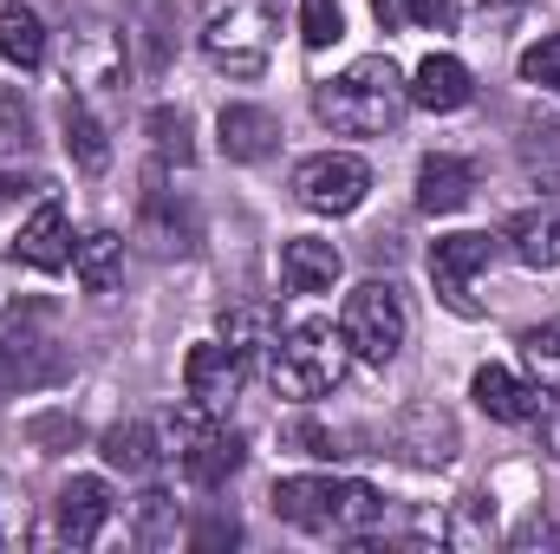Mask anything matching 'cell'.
Instances as JSON below:
<instances>
[{
    "mask_svg": "<svg viewBox=\"0 0 560 554\" xmlns=\"http://www.w3.org/2000/svg\"><path fill=\"white\" fill-rule=\"evenodd\" d=\"M275 516L306 529V535H372L385 522V496L372 483H352V476H280L275 483Z\"/></svg>",
    "mask_w": 560,
    "mask_h": 554,
    "instance_id": "1",
    "label": "cell"
},
{
    "mask_svg": "<svg viewBox=\"0 0 560 554\" xmlns=\"http://www.w3.org/2000/svg\"><path fill=\"white\" fill-rule=\"evenodd\" d=\"M405 105H411L405 72H398L385 53L352 59L339 79H326V85L313 92L319 125H332V131H346V138H378V131H392V125L405 118Z\"/></svg>",
    "mask_w": 560,
    "mask_h": 554,
    "instance_id": "2",
    "label": "cell"
},
{
    "mask_svg": "<svg viewBox=\"0 0 560 554\" xmlns=\"http://www.w3.org/2000/svg\"><path fill=\"white\" fill-rule=\"evenodd\" d=\"M346 372H352V339L332 320L287 326L275 339V353H268V379H275L280 399H326V392L346 385Z\"/></svg>",
    "mask_w": 560,
    "mask_h": 554,
    "instance_id": "3",
    "label": "cell"
},
{
    "mask_svg": "<svg viewBox=\"0 0 560 554\" xmlns=\"http://www.w3.org/2000/svg\"><path fill=\"white\" fill-rule=\"evenodd\" d=\"M275 39H280L275 0H209L202 53H209L229 79H261L268 59H275Z\"/></svg>",
    "mask_w": 560,
    "mask_h": 554,
    "instance_id": "4",
    "label": "cell"
},
{
    "mask_svg": "<svg viewBox=\"0 0 560 554\" xmlns=\"http://www.w3.org/2000/svg\"><path fill=\"white\" fill-rule=\"evenodd\" d=\"M66 339L52 326L46 300H20L0 326V385H52L66 379Z\"/></svg>",
    "mask_w": 560,
    "mask_h": 554,
    "instance_id": "5",
    "label": "cell"
},
{
    "mask_svg": "<svg viewBox=\"0 0 560 554\" xmlns=\"http://www.w3.org/2000/svg\"><path fill=\"white\" fill-rule=\"evenodd\" d=\"M339 326H346V339H352V359H365V366H392V359L405 353V339H411V313H405V300H398L392 280L352 287Z\"/></svg>",
    "mask_w": 560,
    "mask_h": 554,
    "instance_id": "6",
    "label": "cell"
},
{
    "mask_svg": "<svg viewBox=\"0 0 560 554\" xmlns=\"http://www.w3.org/2000/svg\"><path fill=\"white\" fill-rule=\"evenodd\" d=\"M372 196V163L352 150H319L293 170V203L313 216H352Z\"/></svg>",
    "mask_w": 560,
    "mask_h": 554,
    "instance_id": "7",
    "label": "cell"
},
{
    "mask_svg": "<svg viewBox=\"0 0 560 554\" xmlns=\"http://www.w3.org/2000/svg\"><path fill=\"white\" fill-rule=\"evenodd\" d=\"M489 262H495V242L489 235H436V249H430V280H436V300L450 307V313H463V320H476L482 307H476V275H489Z\"/></svg>",
    "mask_w": 560,
    "mask_h": 554,
    "instance_id": "8",
    "label": "cell"
},
{
    "mask_svg": "<svg viewBox=\"0 0 560 554\" xmlns=\"http://www.w3.org/2000/svg\"><path fill=\"white\" fill-rule=\"evenodd\" d=\"M183 392H189V405H202V412L222 417L235 405V392H242V359H235L222 339L189 346V359H183Z\"/></svg>",
    "mask_w": 560,
    "mask_h": 554,
    "instance_id": "9",
    "label": "cell"
},
{
    "mask_svg": "<svg viewBox=\"0 0 560 554\" xmlns=\"http://www.w3.org/2000/svg\"><path fill=\"white\" fill-rule=\"evenodd\" d=\"M52 516H59V542L66 549H92L105 535V522H112V483L105 476H72L59 489Z\"/></svg>",
    "mask_w": 560,
    "mask_h": 554,
    "instance_id": "10",
    "label": "cell"
},
{
    "mask_svg": "<svg viewBox=\"0 0 560 554\" xmlns=\"http://www.w3.org/2000/svg\"><path fill=\"white\" fill-rule=\"evenodd\" d=\"M469 399L495 417V424H535V417L548 412V392H541L535 379L509 372V366H482V372L469 379Z\"/></svg>",
    "mask_w": 560,
    "mask_h": 554,
    "instance_id": "11",
    "label": "cell"
},
{
    "mask_svg": "<svg viewBox=\"0 0 560 554\" xmlns=\"http://www.w3.org/2000/svg\"><path fill=\"white\" fill-rule=\"evenodd\" d=\"M392 443L418 463V470H443L456 457V417L443 405H411V412L392 424Z\"/></svg>",
    "mask_w": 560,
    "mask_h": 554,
    "instance_id": "12",
    "label": "cell"
},
{
    "mask_svg": "<svg viewBox=\"0 0 560 554\" xmlns=\"http://www.w3.org/2000/svg\"><path fill=\"white\" fill-rule=\"evenodd\" d=\"M215 138H222V157L229 163H268L280 150V118L268 105H222Z\"/></svg>",
    "mask_w": 560,
    "mask_h": 554,
    "instance_id": "13",
    "label": "cell"
},
{
    "mask_svg": "<svg viewBox=\"0 0 560 554\" xmlns=\"http://www.w3.org/2000/svg\"><path fill=\"white\" fill-rule=\"evenodd\" d=\"M13 262H26V268H39V275H59V268L72 262V229H66V209H59V203H39V209L20 222Z\"/></svg>",
    "mask_w": 560,
    "mask_h": 554,
    "instance_id": "14",
    "label": "cell"
},
{
    "mask_svg": "<svg viewBox=\"0 0 560 554\" xmlns=\"http://www.w3.org/2000/svg\"><path fill=\"white\" fill-rule=\"evenodd\" d=\"M339 275H346V255H339L332 242H319V235L280 242V280H287L293 293H332Z\"/></svg>",
    "mask_w": 560,
    "mask_h": 554,
    "instance_id": "15",
    "label": "cell"
},
{
    "mask_svg": "<svg viewBox=\"0 0 560 554\" xmlns=\"http://www.w3.org/2000/svg\"><path fill=\"white\" fill-rule=\"evenodd\" d=\"M405 92H411V105H423V112H463L476 99V79H469V66L456 53H430L418 72H411Z\"/></svg>",
    "mask_w": 560,
    "mask_h": 554,
    "instance_id": "16",
    "label": "cell"
},
{
    "mask_svg": "<svg viewBox=\"0 0 560 554\" xmlns=\"http://www.w3.org/2000/svg\"><path fill=\"white\" fill-rule=\"evenodd\" d=\"M476 196V170L463 157H423L418 163V209L423 216H456Z\"/></svg>",
    "mask_w": 560,
    "mask_h": 554,
    "instance_id": "17",
    "label": "cell"
},
{
    "mask_svg": "<svg viewBox=\"0 0 560 554\" xmlns=\"http://www.w3.org/2000/svg\"><path fill=\"white\" fill-rule=\"evenodd\" d=\"M502 242H509V255H515L522 268H535V275L560 268V216L555 209H522V216L502 229Z\"/></svg>",
    "mask_w": 560,
    "mask_h": 554,
    "instance_id": "18",
    "label": "cell"
},
{
    "mask_svg": "<svg viewBox=\"0 0 560 554\" xmlns=\"http://www.w3.org/2000/svg\"><path fill=\"white\" fill-rule=\"evenodd\" d=\"M280 339V320L275 307H229L222 313V346L242 359V372H255V366H268V353H275Z\"/></svg>",
    "mask_w": 560,
    "mask_h": 554,
    "instance_id": "19",
    "label": "cell"
},
{
    "mask_svg": "<svg viewBox=\"0 0 560 554\" xmlns=\"http://www.w3.org/2000/svg\"><path fill=\"white\" fill-rule=\"evenodd\" d=\"M59 131H66V150H72V163H79L85 176H105V170H112V138H105V125L92 118V105H85L79 92L59 105Z\"/></svg>",
    "mask_w": 560,
    "mask_h": 554,
    "instance_id": "20",
    "label": "cell"
},
{
    "mask_svg": "<svg viewBox=\"0 0 560 554\" xmlns=\"http://www.w3.org/2000/svg\"><path fill=\"white\" fill-rule=\"evenodd\" d=\"M0 59L20 66V72H39L46 66V20L26 0H7L0 7Z\"/></svg>",
    "mask_w": 560,
    "mask_h": 554,
    "instance_id": "21",
    "label": "cell"
},
{
    "mask_svg": "<svg viewBox=\"0 0 560 554\" xmlns=\"http://www.w3.org/2000/svg\"><path fill=\"white\" fill-rule=\"evenodd\" d=\"M72 275H79L85 293H112V287L125 280V242H118L112 229L79 235V242H72Z\"/></svg>",
    "mask_w": 560,
    "mask_h": 554,
    "instance_id": "22",
    "label": "cell"
},
{
    "mask_svg": "<svg viewBox=\"0 0 560 554\" xmlns=\"http://www.w3.org/2000/svg\"><path fill=\"white\" fill-rule=\"evenodd\" d=\"M98 450H105V463L112 470H125V476H150L170 450L156 443V424H143V417H131V424H112L105 437H98Z\"/></svg>",
    "mask_w": 560,
    "mask_h": 554,
    "instance_id": "23",
    "label": "cell"
},
{
    "mask_svg": "<svg viewBox=\"0 0 560 554\" xmlns=\"http://www.w3.org/2000/svg\"><path fill=\"white\" fill-rule=\"evenodd\" d=\"M489 542H495V496H463V503L443 516V549L482 554Z\"/></svg>",
    "mask_w": 560,
    "mask_h": 554,
    "instance_id": "24",
    "label": "cell"
},
{
    "mask_svg": "<svg viewBox=\"0 0 560 554\" xmlns=\"http://www.w3.org/2000/svg\"><path fill=\"white\" fill-rule=\"evenodd\" d=\"M176 535H183L176 496H163V489H143V496H138V542H143V549H176Z\"/></svg>",
    "mask_w": 560,
    "mask_h": 554,
    "instance_id": "25",
    "label": "cell"
},
{
    "mask_svg": "<svg viewBox=\"0 0 560 554\" xmlns=\"http://www.w3.org/2000/svg\"><path fill=\"white\" fill-rule=\"evenodd\" d=\"M522 359H528V379L541 392H560V320H541L528 339H522Z\"/></svg>",
    "mask_w": 560,
    "mask_h": 554,
    "instance_id": "26",
    "label": "cell"
},
{
    "mask_svg": "<svg viewBox=\"0 0 560 554\" xmlns=\"http://www.w3.org/2000/svg\"><path fill=\"white\" fill-rule=\"evenodd\" d=\"M150 143H156V157H163V163H189V157H196V143H189V118H183V112H170V105H156V112H150Z\"/></svg>",
    "mask_w": 560,
    "mask_h": 554,
    "instance_id": "27",
    "label": "cell"
},
{
    "mask_svg": "<svg viewBox=\"0 0 560 554\" xmlns=\"http://www.w3.org/2000/svg\"><path fill=\"white\" fill-rule=\"evenodd\" d=\"M339 33H346V13H339V0H300V39H306L313 53H326Z\"/></svg>",
    "mask_w": 560,
    "mask_h": 554,
    "instance_id": "28",
    "label": "cell"
},
{
    "mask_svg": "<svg viewBox=\"0 0 560 554\" xmlns=\"http://www.w3.org/2000/svg\"><path fill=\"white\" fill-rule=\"evenodd\" d=\"M522 79L541 85V92H560V33H541V39L522 53Z\"/></svg>",
    "mask_w": 560,
    "mask_h": 554,
    "instance_id": "29",
    "label": "cell"
},
{
    "mask_svg": "<svg viewBox=\"0 0 560 554\" xmlns=\"http://www.w3.org/2000/svg\"><path fill=\"white\" fill-rule=\"evenodd\" d=\"M143 229H156V249H189V222H170V209H163V183L143 189Z\"/></svg>",
    "mask_w": 560,
    "mask_h": 554,
    "instance_id": "30",
    "label": "cell"
},
{
    "mask_svg": "<svg viewBox=\"0 0 560 554\" xmlns=\"http://www.w3.org/2000/svg\"><path fill=\"white\" fill-rule=\"evenodd\" d=\"M26 138H33V118H26L20 92H7V85H0V157H20Z\"/></svg>",
    "mask_w": 560,
    "mask_h": 554,
    "instance_id": "31",
    "label": "cell"
},
{
    "mask_svg": "<svg viewBox=\"0 0 560 554\" xmlns=\"http://www.w3.org/2000/svg\"><path fill=\"white\" fill-rule=\"evenodd\" d=\"M280 437H287V443H300L306 457H339V437H332L326 424H313V417H293Z\"/></svg>",
    "mask_w": 560,
    "mask_h": 554,
    "instance_id": "32",
    "label": "cell"
},
{
    "mask_svg": "<svg viewBox=\"0 0 560 554\" xmlns=\"http://www.w3.org/2000/svg\"><path fill=\"white\" fill-rule=\"evenodd\" d=\"M405 7H411L418 26H436V33H450L463 20V0H405Z\"/></svg>",
    "mask_w": 560,
    "mask_h": 554,
    "instance_id": "33",
    "label": "cell"
},
{
    "mask_svg": "<svg viewBox=\"0 0 560 554\" xmlns=\"http://www.w3.org/2000/svg\"><path fill=\"white\" fill-rule=\"evenodd\" d=\"M242 542V522L235 516H209L202 529H196V549H235Z\"/></svg>",
    "mask_w": 560,
    "mask_h": 554,
    "instance_id": "34",
    "label": "cell"
},
{
    "mask_svg": "<svg viewBox=\"0 0 560 554\" xmlns=\"http://www.w3.org/2000/svg\"><path fill=\"white\" fill-rule=\"evenodd\" d=\"M515 549H555V522L548 516H528L522 535H515Z\"/></svg>",
    "mask_w": 560,
    "mask_h": 554,
    "instance_id": "35",
    "label": "cell"
},
{
    "mask_svg": "<svg viewBox=\"0 0 560 554\" xmlns=\"http://www.w3.org/2000/svg\"><path fill=\"white\" fill-rule=\"evenodd\" d=\"M372 13H378V20H385V33H392V26H405V20H411V7H405V0H372Z\"/></svg>",
    "mask_w": 560,
    "mask_h": 554,
    "instance_id": "36",
    "label": "cell"
},
{
    "mask_svg": "<svg viewBox=\"0 0 560 554\" xmlns=\"http://www.w3.org/2000/svg\"><path fill=\"white\" fill-rule=\"evenodd\" d=\"M522 7H528V0H482L489 20H509V13H522Z\"/></svg>",
    "mask_w": 560,
    "mask_h": 554,
    "instance_id": "37",
    "label": "cell"
},
{
    "mask_svg": "<svg viewBox=\"0 0 560 554\" xmlns=\"http://www.w3.org/2000/svg\"><path fill=\"white\" fill-rule=\"evenodd\" d=\"M555 457H560V424H555Z\"/></svg>",
    "mask_w": 560,
    "mask_h": 554,
    "instance_id": "38",
    "label": "cell"
}]
</instances>
